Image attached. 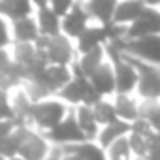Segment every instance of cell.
Segmentation results:
<instances>
[{
	"instance_id": "7a4b0ae2",
	"label": "cell",
	"mask_w": 160,
	"mask_h": 160,
	"mask_svg": "<svg viewBox=\"0 0 160 160\" xmlns=\"http://www.w3.org/2000/svg\"><path fill=\"white\" fill-rule=\"evenodd\" d=\"M119 53L138 58L145 64L160 68V36H147L139 40H113L109 42Z\"/></svg>"
},
{
	"instance_id": "30bf717a",
	"label": "cell",
	"mask_w": 160,
	"mask_h": 160,
	"mask_svg": "<svg viewBox=\"0 0 160 160\" xmlns=\"http://www.w3.org/2000/svg\"><path fill=\"white\" fill-rule=\"evenodd\" d=\"M89 81L92 85V89L102 96V98H109L115 94V73H113V66L109 60H106L91 77Z\"/></svg>"
},
{
	"instance_id": "4316f807",
	"label": "cell",
	"mask_w": 160,
	"mask_h": 160,
	"mask_svg": "<svg viewBox=\"0 0 160 160\" xmlns=\"http://www.w3.org/2000/svg\"><path fill=\"white\" fill-rule=\"evenodd\" d=\"M17 128V122L13 119H8V121H0V143H2L13 130Z\"/></svg>"
},
{
	"instance_id": "6da1fadb",
	"label": "cell",
	"mask_w": 160,
	"mask_h": 160,
	"mask_svg": "<svg viewBox=\"0 0 160 160\" xmlns=\"http://www.w3.org/2000/svg\"><path fill=\"white\" fill-rule=\"evenodd\" d=\"M70 108L60 102L58 98H47L43 102L32 104L30 115H28V126L40 134H45L49 130H53L66 115H68Z\"/></svg>"
},
{
	"instance_id": "603a6c76",
	"label": "cell",
	"mask_w": 160,
	"mask_h": 160,
	"mask_svg": "<svg viewBox=\"0 0 160 160\" xmlns=\"http://www.w3.org/2000/svg\"><path fill=\"white\" fill-rule=\"evenodd\" d=\"M106 156H108V160H134L126 136L121 138V139H117L115 143H111L106 149Z\"/></svg>"
},
{
	"instance_id": "ffe728a7",
	"label": "cell",
	"mask_w": 160,
	"mask_h": 160,
	"mask_svg": "<svg viewBox=\"0 0 160 160\" xmlns=\"http://www.w3.org/2000/svg\"><path fill=\"white\" fill-rule=\"evenodd\" d=\"M28 132H30V126H17L2 143H0V156H2L4 160L17 156V152H19L23 141L27 139Z\"/></svg>"
},
{
	"instance_id": "d4e9b609",
	"label": "cell",
	"mask_w": 160,
	"mask_h": 160,
	"mask_svg": "<svg viewBox=\"0 0 160 160\" xmlns=\"http://www.w3.org/2000/svg\"><path fill=\"white\" fill-rule=\"evenodd\" d=\"M8 119H13L12 108H10V96L8 92L0 91V121H8Z\"/></svg>"
},
{
	"instance_id": "e0dca14e",
	"label": "cell",
	"mask_w": 160,
	"mask_h": 160,
	"mask_svg": "<svg viewBox=\"0 0 160 160\" xmlns=\"http://www.w3.org/2000/svg\"><path fill=\"white\" fill-rule=\"evenodd\" d=\"M106 60H108L106 47H96V49H92V51H89V53H85V55H79V57L75 58V66H77L79 72H81V73L89 79Z\"/></svg>"
},
{
	"instance_id": "484cf974",
	"label": "cell",
	"mask_w": 160,
	"mask_h": 160,
	"mask_svg": "<svg viewBox=\"0 0 160 160\" xmlns=\"http://www.w3.org/2000/svg\"><path fill=\"white\" fill-rule=\"evenodd\" d=\"M12 42V36H10V25L4 17H0V49H6Z\"/></svg>"
},
{
	"instance_id": "9a60e30c",
	"label": "cell",
	"mask_w": 160,
	"mask_h": 160,
	"mask_svg": "<svg viewBox=\"0 0 160 160\" xmlns=\"http://www.w3.org/2000/svg\"><path fill=\"white\" fill-rule=\"evenodd\" d=\"M115 6H117V2H113V0H91V2H83V8L89 13L91 21L94 19L100 27L111 25Z\"/></svg>"
},
{
	"instance_id": "f1b7e54d",
	"label": "cell",
	"mask_w": 160,
	"mask_h": 160,
	"mask_svg": "<svg viewBox=\"0 0 160 160\" xmlns=\"http://www.w3.org/2000/svg\"><path fill=\"white\" fill-rule=\"evenodd\" d=\"M60 160H81V158L75 154H60Z\"/></svg>"
},
{
	"instance_id": "44dd1931",
	"label": "cell",
	"mask_w": 160,
	"mask_h": 160,
	"mask_svg": "<svg viewBox=\"0 0 160 160\" xmlns=\"http://www.w3.org/2000/svg\"><path fill=\"white\" fill-rule=\"evenodd\" d=\"M91 109H92V115H94V119H96V122H98L100 128H102V126H108V124H111V122L117 121L113 104H111L108 98H102V100H100L98 104H94Z\"/></svg>"
},
{
	"instance_id": "cb8c5ba5",
	"label": "cell",
	"mask_w": 160,
	"mask_h": 160,
	"mask_svg": "<svg viewBox=\"0 0 160 160\" xmlns=\"http://www.w3.org/2000/svg\"><path fill=\"white\" fill-rule=\"evenodd\" d=\"M47 4H49L51 12H53L58 19L66 17V15H68V12H70V10H72V6H73V2H70V0H53V2H47Z\"/></svg>"
},
{
	"instance_id": "83f0119b",
	"label": "cell",
	"mask_w": 160,
	"mask_h": 160,
	"mask_svg": "<svg viewBox=\"0 0 160 160\" xmlns=\"http://www.w3.org/2000/svg\"><path fill=\"white\" fill-rule=\"evenodd\" d=\"M12 64V57L8 53V49H0V73H4Z\"/></svg>"
},
{
	"instance_id": "ac0fdd59",
	"label": "cell",
	"mask_w": 160,
	"mask_h": 160,
	"mask_svg": "<svg viewBox=\"0 0 160 160\" xmlns=\"http://www.w3.org/2000/svg\"><path fill=\"white\" fill-rule=\"evenodd\" d=\"M10 30L13 34V42L15 43H34L38 40V36H40L34 15L32 17H27V19L13 21Z\"/></svg>"
},
{
	"instance_id": "9c48e42d",
	"label": "cell",
	"mask_w": 160,
	"mask_h": 160,
	"mask_svg": "<svg viewBox=\"0 0 160 160\" xmlns=\"http://www.w3.org/2000/svg\"><path fill=\"white\" fill-rule=\"evenodd\" d=\"M36 10V25H38V32L43 38H55L60 34V19L51 12L47 2H36L34 4Z\"/></svg>"
},
{
	"instance_id": "3957f363",
	"label": "cell",
	"mask_w": 160,
	"mask_h": 160,
	"mask_svg": "<svg viewBox=\"0 0 160 160\" xmlns=\"http://www.w3.org/2000/svg\"><path fill=\"white\" fill-rule=\"evenodd\" d=\"M124 57L138 72V85H136V91H134L138 100L139 102H143V100H151V102L160 100V68L145 64V62H141L138 58H132L128 55H124Z\"/></svg>"
},
{
	"instance_id": "277c9868",
	"label": "cell",
	"mask_w": 160,
	"mask_h": 160,
	"mask_svg": "<svg viewBox=\"0 0 160 160\" xmlns=\"http://www.w3.org/2000/svg\"><path fill=\"white\" fill-rule=\"evenodd\" d=\"M45 138V141L53 147H68V145H79V143H85L87 138L83 136V132L79 130L75 117H73V108H70L68 115L49 132L42 134Z\"/></svg>"
},
{
	"instance_id": "d6986e66",
	"label": "cell",
	"mask_w": 160,
	"mask_h": 160,
	"mask_svg": "<svg viewBox=\"0 0 160 160\" xmlns=\"http://www.w3.org/2000/svg\"><path fill=\"white\" fill-rule=\"evenodd\" d=\"M130 134V122H124V121H115L108 126H102L100 132H98V138H96V143L106 151L111 143H115L117 139L124 138Z\"/></svg>"
},
{
	"instance_id": "4fadbf2b",
	"label": "cell",
	"mask_w": 160,
	"mask_h": 160,
	"mask_svg": "<svg viewBox=\"0 0 160 160\" xmlns=\"http://www.w3.org/2000/svg\"><path fill=\"white\" fill-rule=\"evenodd\" d=\"M58 154H75L81 160H108L106 151L96 141H85L79 145H68V147H55Z\"/></svg>"
},
{
	"instance_id": "5bb4252c",
	"label": "cell",
	"mask_w": 160,
	"mask_h": 160,
	"mask_svg": "<svg viewBox=\"0 0 160 160\" xmlns=\"http://www.w3.org/2000/svg\"><path fill=\"white\" fill-rule=\"evenodd\" d=\"M111 104L119 121L132 124L136 119H139V100L134 98V94H115Z\"/></svg>"
},
{
	"instance_id": "5b68a950",
	"label": "cell",
	"mask_w": 160,
	"mask_h": 160,
	"mask_svg": "<svg viewBox=\"0 0 160 160\" xmlns=\"http://www.w3.org/2000/svg\"><path fill=\"white\" fill-rule=\"evenodd\" d=\"M147 36H160V6L158 4H147L145 10L139 13V17L124 28V42L128 40H139Z\"/></svg>"
},
{
	"instance_id": "7402d4cb",
	"label": "cell",
	"mask_w": 160,
	"mask_h": 160,
	"mask_svg": "<svg viewBox=\"0 0 160 160\" xmlns=\"http://www.w3.org/2000/svg\"><path fill=\"white\" fill-rule=\"evenodd\" d=\"M34 57H36V47L32 43H13V57H12V60L21 64L25 70L34 62Z\"/></svg>"
},
{
	"instance_id": "f546056e",
	"label": "cell",
	"mask_w": 160,
	"mask_h": 160,
	"mask_svg": "<svg viewBox=\"0 0 160 160\" xmlns=\"http://www.w3.org/2000/svg\"><path fill=\"white\" fill-rule=\"evenodd\" d=\"M45 160H60V154H58V152H57V151L53 149V151H51V154H49V156H47Z\"/></svg>"
},
{
	"instance_id": "d6a6232c",
	"label": "cell",
	"mask_w": 160,
	"mask_h": 160,
	"mask_svg": "<svg viewBox=\"0 0 160 160\" xmlns=\"http://www.w3.org/2000/svg\"><path fill=\"white\" fill-rule=\"evenodd\" d=\"M0 160H4V158H2V156H0Z\"/></svg>"
},
{
	"instance_id": "8992f818",
	"label": "cell",
	"mask_w": 160,
	"mask_h": 160,
	"mask_svg": "<svg viewBox=\"0 0 160 160\" xmlns=\"http://www.w3.org/2000/svg\"><path fill=\"white\" fill-rule=\"evenodd\" d=\"M89 25H91V17L85 12L83 2H73V6L68 12V15L60 19V34L66 36L72 42H75L87 30Z\"/></svg>"
},
{
	"instance_id": "1f68e13d",
	"label": "cell",
	"mask_w": 160,
	"mask_h": 160,
	"mask_svg": "<svg viewBox=\"0 0 160 160\" xmlns=\"http://www.w3.org/2000/svg\"><path fill=\"white\" fill-rule=\"evenodd\" d=\"M8 160H23V158H19V156H13V158H8Z\"/></svg>"
},
{
	"instance_id": "2e32d148",
	"label": "cell",
	"mask_w": 160,
	"mask_h": 160,
	"mask_svg": "<svg viewBox=\"0 0 160 160\" xmlns=\"http://www.w3.org/2000/svg\"><path fill=\"white\" fill-rule=\"evenodd\" d=\"M73 117H75V122H77L79 130L87 138V141H96L100 126H98V122L92 115V109L87 108V106H77V108H73Z\"/></svg>"
},
{
	"instance_id": "4dcf8cb0",
	"label": "cell",
	"mask_w": 160,
	"mask_h": 160,
	"mask_svg": "<svg viewBox=\"0 0 160 160\" xmlns=\"http://www.w3.org/2000/svg\"><path fill=\"white\" fill-rule=\"evenodd\" d=\"M154 136H156V139L160 141V128H156V130H154Z\"/></svg>"
},
{
	"instance_id": "7c38bea8",
	"label": "cell",
	"mask_w": 160,
	"mask_h": 160,
	"mask_svg": "<svg viewBox=\"0 0 160 160\" xmlns=\"http://www.w3.org/2000/svg\"><path fill=\"white\" fill-rule=\"evenodd\" d=\"M8 96H10L12 115H13V121L17 122V126H28V115L32 109V102L28 100L25 91L21 87H17V89L10 91Z\"/></svg>"
},
{
	"instance_id": "ba28073f",
	"label": "cell",
	"mask_w": 160,
	"mask_h": 160,
	"mask_svg": "<svg viewBox=\"0 0 160 160\" xmlns=\"http://www.w3.org/2000/svg\"><path fill=\"white\" fill-rule=\"evenodd\" d=\"M49 154H51V145L45 141V138L40 132L30 128L27 139L23 141V145L17 152V156L23 160H45Z\"/></svg>"
},
{
	"instance_id": "8fae6325",
	"label": "cell",
	"mask_w": 160,
	"mask_h": 160,
	"mask_svg": "<svg viewBox=\"0 0 160 160\" xmlns=\"http://www.w3.org/2000/svg\"><path fill=\"white\" fill-rule=\"evenodd\" d=\"M147 2H141V0H126V2H117L115 6V12H113V19H111V25L113 27H128L132 25L139 13L145 10Z\"/></svg>"
},
{
	"instance_id": "52a82bcc",
	"label": "cell",
	"mask_w": 160,
	"mask_h": 160,
	"mask_svg": "<svg viewBox=\"0 0 160 160\" xmlns=\"http://www.w3.org/2000/svg\"><path fill=\"white\" fill-rule=\"evenodd\" d=\"M45 55H47L49 64H55V66H70L77 58L73 42L62 34L49 38L47 47H45Z\"/></svg>"
}]
</instances>
